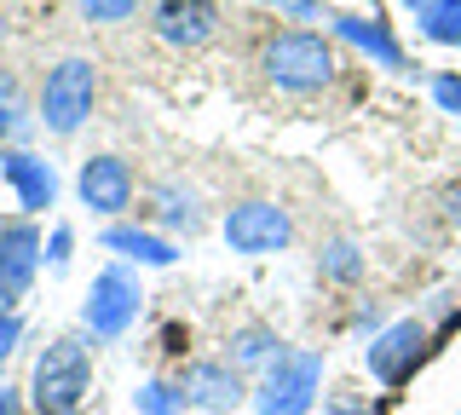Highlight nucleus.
Wrapping results in <instances>:
<instances>
[{"label": "nucleus", "instance_id": "nucleus-1", "mask_svg": "<svg viewBox=\"0 0 461 415\" xmlns=\"http://www.w3.org/2000/svg\"><path fill=\"white\" fill-rule=\"evenodd\" d=\"M23 392L35 415H81L93 392V335H52L29 369Z\"/></svg>", "mask_w": 461, "mask_h": 415}, {"label": "nucleus", "instance_id": "nucleus-2", "mask_svg": "<svg viewBox=\"0 0 461 415\" xmlns=\"http://www.w3.org/2000/svg\"><path fill=\"white\" fill-rule=\"evenodd\" d=\"M335 69H340L335 41L312 30H277L259 47V76L277 93H323L335 81Z\"/></svg>", "mask_w": 461, "mask_h": 415}, {"label": "nucleus", "instance_id": "nucleus-3", "mask_svg": "<svg viewBox=\"0 0 461 415\" xmlns=\"http://www.w3.org/2000/svg\"><path fill=\"white\" fill-rule=\"evenodd\" d=\"M323 369L329 357L317 347H283L254 381V415H312L317 392H323Z\"/></svg>", "mask_w": 461, "mask_h": 415}, {"label": "nucleus", "instance_id": "nucleus-4", "mask_svg": "<svg viewBox=\"0 0 461 415\" xmlns=\"http://www.w3.org/2000/svg\"><path fill=\"white\" fill-rule=\"evenodd\" d=\"M144 311V283H139V266L127 260H110L93 271L86 283V300H81V329L93 340H122L127 329L139 323Z\"/></svg>", "mask_w": 461, "mask_h": 415}, {"label": "nucleus", "instance_id": "nucleus-5", "mask_svg": "<svg viewBox=\"0 0 461 415\" xmlns=\"http://www.w3.org/2000/svg\"><path fill=\"white\" fill-rule=\"evenodd\" d=\"M98 104V69L86 59H58L41 81V98H35V122L58 139H76L86 116Z\"/></svg>", "mask_w": 461, "mask_h": 415}, {"label": "nucleus", "instance_id": "nucleus-6", "mask_svg": "<svg viewBox=\"0 0 461 415\" xmlns=\"http://www.w3.org/2000/svg\"><path fill=\"white\" fill-rule=\"evenodd\" d=\"M427 352H432V323H421V318H393L381 335H369L364 369H369L375 386L398 392V386H410L415 375H421Z\"/></svg>", "mask_w": 461, "mask_h": 415}, {"label": "nucleus", "instance_id": "nucleus-7", "mask_svg": "<svg viewBox=\"0 0 461 415\" xmlns=\"http://www.w3.org/2000/svg\"><path fill=\"white\" fill-rule=\"evenodd\" d=\"M220 237L230 254H283L288 242H294V220H288L283 203H266V196H249V203H230L225 220H220Z\"/></svg>", "mask_w": 461, "mask_h": 415}, {"label": "nucleus", "instance_id": "nucleus-8", "mask_svg": "<svg viewBox=\"0 0 461 415\" xmlns=\"http://www.w3.org/2000/svg\"><path fill=\"white\" fill-rule=\"evenodd\" d=\"M173 386H179L185 410H202V415H230L254 398L249 375L230 357H191V364H179V381Z\"/></svg>", "mask_w": 461, "mask_h": 415}, {"label": "nucleus", "instance_id": "nucleus-9", "mask_svg": "<svg viewBox=\"0 0 461 415\" xmlns=\"http://www.w3.org/2000/svg\"><path fill=\"white\" fill-rule=\"evenodd\" d=\"M41 254H47V237H41V225L29 220V213L0 220V306H18V300L35 289L41 266H47Z\"/></svg>", "mask_w": 461, "mask_h": 415}, {"label": "nucleus", "instance_id": "nucleus-10", "mask_svg": "<svg viewBox=\"0 0 461 415\" xmlns=\"http://www.w3.org/2000/svg\"><path fill=\"white\" fill-rule=\"evenodd\" d=\"M133 167L122 162V156H110V150H98V156H86L81 162V174H76V196H81V208H93L98 220H122L127 208H133Z\"/></svg>", "mask_w": 461, "mask_h": 415}, {"label": "nucleus", "instance_id": "nucleus-11", "mask_svg": "<svg viewBox=\"0 0 461 415\" xmlns=\"http://www.w3.org/2000/svg\"><path fill=\"white\" fill-rule=\"evenodd\" d=\"M0 179H6V191L18 196V208L29 213V220L58 203V167L47 162V156L23 150V145H6V150H0Z\"/></svg>", "mask_w": 461, "mask_h": 415}, {"label": "nucleus", "instance_id": "nucleus-12", "mask_svg": "<svg viewBox=\"0 0 461 415\" xmlns=\"http://www.w3.org/2000/svg\"><path fill=\"white\" fill-rule=\"evenodd\" d=\"M220 6L213 0H162L156 6V18H150V30L162 47H179V52H196V47H208L213 35H220Z\"/></svg>", "mask_w": 461, "mask_h": 415}, {"label": "nucleus", "instance_id": "nucleus-13", "mask_svg": "<svg viewBox=\"0 0 461 415\" xmlns=\"http://www.w3.org/2000/svg\"><path fill=\"white\" fill-rule=\"evenodd\" d=\"M329 30H335V41H346V47H357L369 64L381 69H403L410 64V52H403V41L393 35V23L381 18V12H329Z\"/></svg>", "mask_w": 461, "mask_h": 415}, {"label": "nucleus", "instance_id": "nucleus-14", "mask_svg": "<svg viewBox=\"0 0 461 415\" xmlns=\"http://www.w3.org/2000/svg\"><path fill=\"white\" fill-rule=\"evenodd\" d=\"M98 242H104L115 260H127V266H139V271H167L173 260H179V248H173V237H167V231H150V225H127V220H110Z\"/></svg>", "mask_w": 461, "mask_h": 415}, {"label": "nucleus", "instance_id": "nucleus-15", "mask_svg": "<svg viewBox=\"0 0 461 415\" xmlns=\"http://www.w3.org/2000/svg\"><path fill=\"white\" fill-rule=\"evenodd\" d=\"M150 203H156V225H167V231L196 237L202 225H208V213H202V196H196L185 179H162V185L150 191Z\"/></svg>", "mask_w": 461, "mask_h": 415}, {"label": "nucleus", "instance_id": "nucleus-16", "mask_svg": "<svg viewBox=\"0 0 461 415\" xmlns=\"http://www.w3.org/2000/svg\"><path fill=\"white\" fill-rule=\"evenodd\" d=\"M277 352H283V335L271 323H237L225 335V357L242 369V375H249V369H266Z\"/></svg>", "mask_w": 461, "mask_h": 415}, {"label": "nucleus", "instance_id": "nucleus-17", "mask_svg": "<svg viewBox=\"0 0 461 415\" xmlns=\"http://www.w3.org/2000/svg\"><path fill=\"white\" fill-rule=\"evenodd\" d=\"M403 12H415V30L432 47H461V0H398Z\"/></svg>", "mask_w": 461, "mask_h": 415}, {"label": "nucleus", "instance_id": "nucleus-18", "mask_svg": "<svg viewBox=\"0 0 461 415\" xmlns=\"http://www.w3.org/2000/svg\"><path fill=\"white\" fill-rule=\"evenodd\" d=\"M317 271H323L329 283H357L364 277V254H357L352 237H329L323 248H317Z\"/></svg>", "mask_w": 461, "mask_h": 415}, {"label": "nucleus", "instance_id": "nucleus-19", "mask_svg": "<svg viewBox=\"0 0 461 415\" xmlns=\"http://www.w3.org/2000/svg\"><path fill=\"white\" fill-rule=\"evenodd\" d=\"M133 410L139 415H185V398H179V386H173V381L150 375V381L133 386Z\"/></svg>", "mask_w": 461, "mask_h": 415}, {"label": "nucleus", "instance_id": "nucleus-20", "mask_svg": "<svg viewBox=\"0 0 461 415\" xmlns=\"http://www.w3.org/2000/svg\"><path fill=\"white\" fill-rule=\"evenodd\" d=\"M139 6L144 0H76V12L86 23H127V18H139Z\"/></svg>", "mask_w": 461, "mask_h": 415}, {"label": "nucleus", "instance_id": "nucleus-21", "mask_svg": "<svg viewBox=\"0 0 461 415\" xmlns=\"http://www.w3.org/2000/svg\"><path fill=\"white\" fill-rule=\"evenodd\" d=\"M0 127H6V145L29 127V116H23V93H18V81H12V76H0Z\"/></svg>", "mask_w": 461, "mask_h": 415}, {"label": "nucleus", "instance_id": "nucleus-22", "mask_svg": "<svg viewBox=\"0 0 461 415\" xmlns=\"http://www.w3.org/2000/svg\"><path fill=\"white\" fill-rule=\"evenodd\" d=\"M427 93H432V104H438L444 116L461 122V76H456V69H438V76L427 81Z\"/></svg>", "mask_w": 461, "mask_h": 415}, {"label": "nucleus", "instance_id": "nucleus-23", "mask_svg": "<svg viewBox=\"0 0 461 415\" xmlns=\"http://www.w3.org/2000/svg\"><path fill=\"white\" fill-rule=\"evenodd\" d=\"M41 260H47V271H69V260H76V231H69V225H52Z\"/></svg>", "mask_w": 461, "mask_h": 415}, {"label": "nucleus", "instance_id": "nucleus-24", "mask_svg": "<svg viewBox=\"0 0 461 415\" xmlns=\"http://www.w3.org/2000/svg\"><path fill=\"white\" fill-rule=\"evenodd\" d=\"M23 347V311L18 306H0V364Z\"/></svg>", "mask_w": 461, "mask_h": 415}, {"label": "nucleus", "instance_id": "nucleus-25", "mask_svg": "<svg viewBox=\"0 0 461 415\" xmlns=\"http://www.w3.org/2000/svg\"><path fill=\"white\" fill-rule=\"evenodd\" d=\"M0 415H35V410H29V392H23V386L0 381Z\"/></svg>", "mask_w": 461, "mask_h": 415}, {"label": "nucleus", "instance_id": "nucleus-26", "mask_svg": "<svg viewBox=\"0 0 461 415\" xmlns=\"http://www.w3.org/2000/svg\"><path fill=\"white\" fill-rule=\"evenodd\" d=\"M288 18H294V23H312V18H323V0H288Z\"/></svg>", "mask_w": 461, "mask_h": 415}, {"label": "nucleus", "instance_id": "nucleus-27", "mask_svg": "<svg viewBox=\"0 0 461 415\" xmlns=\"http://www.w3.org/2000/svg\"><path fill=\"white\" fill-rule=\"evenodd\" d=\"M352 329H369V335H381V306H375V300H369V306H357V318H352Z\"/></svg>", "mask_w": 461, "mask_h": 415}, {"label": "nucleus", "instance_id": "nucleus-28", "mask_svg": "<svg viewBox=\"0 0 461 415\" xmlns=\"http://www.w3.org/2000/svg\"><path fill=\"white\" fill-rule=\"evenodd\" d=\"M323 415H386L381 404H329Z\"/></svg>", "mask_w": 461, "mask_h": 415}, {"label": "nucleus", "instance_id": "nucleus-29", "mask_svg": "<svg viewBox=\"0 0 461 415\" xmlns=\"http://www.w3.org/2000/svg\"><path fill=\"white\" fill-rule=\"evenodd\" d=\"M179 340H185V329H179V323H167V329H162V352H167V357H179V352H185Z\"/></svg>", "mask_w": 461, "mask_h": 415}, {"label": "nucleus", "instance_id": "nucleus-30", "mask_svg": "<svg viewBox=\"0 0 461 415\" xmlns=\"http://www.w3.org/2000/svg\"><path fill=\"white\" fill-rule=\"evenodd\" d=\"M0 150H6V127H0Z\"/></svg>", "mask_w": 461, "mask_h": 415}, {"label": "nucleus", "instance_id": "nucleus-31", "mask_svg": "<svg viewBox=\"0 0 461 415\" xmlns=\"http://www.w3.org/2000/svg\"><path fill=\"white\" fill-rule=\"evenodd\" d=\"M266 6H288V0H266Z\"/></svg>", "mask_w": 461, "mask_h": 415}]
</instances>
